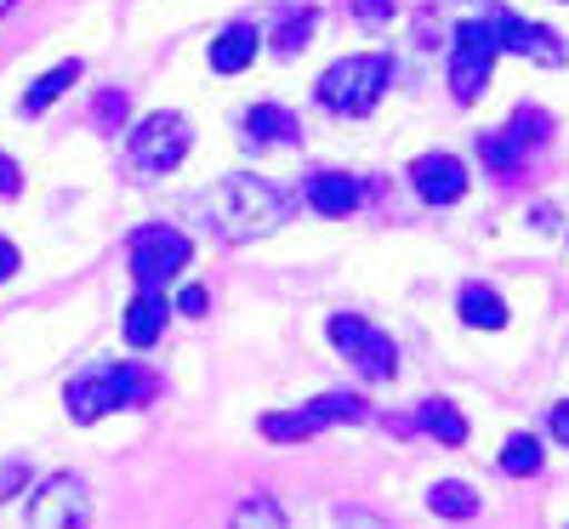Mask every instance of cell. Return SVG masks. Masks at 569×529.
Returning <instances> with one entry per match:
<instances>
[{
  "instance_id": "cell-1",
  "label": "cell",
  "mask_w": 569,
  "mask_h": 529,
  "mask_svg": "<svg viewBox=\"0 0 569 529\" xmlns=\"http://www.w3.org/2000/svg\"><path fill=\"white\" fill-rule=\"evenodd\" d=\"M284 217H291V200H284L268 177H251V171L222 177L211 194H206V222H211L222 239H233V246L273 233Z\"/></svg>"
},
{
  "instance_id": "cell-2",
  "label": "cell",
  "mask_w": 569,
  "mask_h": 529,
  "mask_svg": "<svg viewBox=\"0 0 569 529\" xmlns=\"http://www.w3.org/2000/svg\"><path fill=\"white\" fill-rule=\"evenodd\" d=\"M393 80V63L382 52H353L342 63H330L313 86V98L330 109V114H348V120H365L376 103H382V91Z\"/></svg>"
},
{
  "instance_id": "cell-3",
  "label": "cell",
  "mask_w": 569,
  "mask_h": 529,
  "mask_svg": "<svg viewBox=\"0 0 569 529\" xmlns=\"http://www.w3.org/2000/svg\"><path fill=\"white\" fill-rule=\"evenodd\" d=\"M160 393V381L154 370H142V365H109V370H91V376H74L69 381V416L74 421H98L109 410H126V405H149Z\"/></svg>"
},
{
  "instance_id": "cell-4",
  "label": "cell",
  "mask_w": 569,
  "mask_h": 529,
  "mask_svg": "<svg viewBox=\"0 0 569 529\" xmlns=\"http://www.w3.org/2000/svg\"><path fill=\"white\" fill-rule=\"evenodd\" d=\"M188 142H194L188 120L171 114V109H160V114H149V120L131 126L126 166H131V177H166V171H177V166L188 160Z\"/></svg>"
},
{
  "instance_id": "cell-5",
  "label": "cell",
  "mask_w": 569,
  "mask_h": 529,
  "mask_svg": "<svg viewBox=\"0 0 569 529\" xmlns=\"http://www.w3.org/2000/svg\"><path fill=\"white\" fill-rule=\"evenodd\" d=\"M126 257H131V279L142 285V291H160L166 279H177V273L188 268V257H194V239H188L182 228H171V222H149V228L131 233Z\"/></svg>"
},
{
  "instance_id": "cell-6",
  "label": "cell",
  "mask_w": 569,
  "mask_h": 529,
  "mask_svg": "<svg viewBox=\"0 0 569 529\" xmlns=\"http://www.w3.org/2000/svg\"><path fill=\"white\" fill-rule=\"evenodd\" d=\"M496 29L490 18H467L456 23V52H450V91L456 103H479V91L490 86V69H496Z\"/></svg>"
},
{
  "instance_id": "cell-7",
  "label": "cell",
  "mask_w": 569,
  "mask_h": 529,
  "mask_svg": "<svg viewBox=\"0 0 569 529\" xmlns=\"http://www.w3.org/2000/svg\"><path fill=\"white\" fill-rule=\"evenodd\" d=\"M29 529H91V496L80 478L58 472L29 496Z\"/></svg>"
},
{
  "instance_id": "cell-8",
  "label": "cell",
  "mask_w": 569,
  "mask_h": 529,
  "mask_svg": "<svg viewBox=\"0 0 569 529\" xmlns=\"http://www.w3.org/2000/svg\"><path fill=\"white\" fill-rule=\"evenodd\" d=\"M490 29H496V46H501V52H518V58H530V63H541V69H558V63L569 58L563 40H558V29L530 23V18H518V12H496Z\"/></svg>"
},
{
  "instance_id": "cell-9",
  "label": "cell",
  "mask_w": 569,
  "mask_h": 529,
  "mask_svg": "<svg viewBox=\"0 0 569 529\" xmlns=\"http://www.w3.org/2000/svg\"><path fill=\"white\" fill-rule=\"evenodd\" d=\"M410 188H416L427 206H456L467 194V166L456 154H421L410 166Z\"/></svg>"
},
{
  "instance_id": "cell-10",
  "label": "cell",
  "mask_w": 569,
  "mask_h": 529,
  "mask_svg": "<svg viewBox=\"0 0 569 529\" xmlns=\"http://www.w3.org/2000/svg\"><path fill=\"white\" fill-rule=\"evenodd\" d=\"M166 325H171L166 291H137V297H131V308H126V342H131V348H154Z\"/></svg>"
},
{
  "instance_id": "cell-11",
  "label": "cell",
  "mask_w": 569,
  "mask_h": 529,
  "mask_svg": "<svg viewBox=\"0 0 569 529\" xmlns=\"http://www.w3.org/2000/svg\"><path fill=\"white\" fill-rule=\"evenodd\" d=\"M308 211L319 217H353L359 211V182L342 171H313L308 177Z\"/></svg>"
},
{
  "instance_id": "cell-12",
  "label": "cell",
  "mask_w": 569,
  "mask_h": 529,
  "mask_svg": "<svg viewBox=\"0 0 569 529\" xmlns=\"http://www.w3.org/2000/svg\"><path fill=\"white\" fill-rule=\"evenodd\" d=\"M257 46H262V40H257L251 23H233V29H222V34L211 40V52H206V58H211L217 74H246V69L257 63Z\"/></svg>"
},
{
  "instance_id": "cell-13",
  "label": "cell",
  "mask_w": 569,
  "mask_h": 529,
  "mask_svg": "<svg viewBox=\"0 0 569 529\" xmlns=\"http://www.w3.org/2000/svg\"><path fill=\"white\" fill-rule=\"evenodd\" d=\"M330 421H325V410L319 405H302V410H268L262 416V439H273V445H302V439H313V432H325Z\"/></svg>"
},
{
  "instance_id": "cell-14",
  "label": "cell",
  "mask_w": 569,
  "mask_h": 529,
  "mask_svg": "<svg viewBox=\"0 0 569 529\" xmlns=\"http://www.w3.org/2000/svg\"><path fill=\"white\" fill-rule=\"evenodd\" d=\"M297 137H302L297 114H284L279 103L246 109V142H251V149H273V142H297Z\"/></svg>"
},
{
  "instance_id": "cell-15",
  "label": "cell",
  "mask_w": 569,
  "mask_h": 529,
  "mask_svg": "<svg viewBox=\"0 0 569 529\" xmlns=\"http://www.w3.org/2000/svg\"><path fill=\"white\" fill-rule=\"evenodd\" d=\"M416 427L427 432V439H439L445 450H461V445H467V416H461L450 399H427V405L416 410Z\"/></svg>"
},
{
  "instance_id": "cell-16",
  "label": "cell",
  "mask_w": 569,
  "mask_h": 529,
  "mask_svg": "<svg viewBox=\"0 0 569 529\" xmlns=\"http://www.w3.org/2000/svg\"><path fill=\"white\" fill-rule=\"evenodd\" d=\"M456 313H461V325H472V330H501V325H507V302L490 291V285H461Z\"/></svg>"
},
{
  "instance_id": "cell-17",
  "label": "cell",
  "mask_w": 569,
  "mask_h": 529,
  "mask_svg": "<svg viewBox=\"0 0 569 529\" xmlns=\"http://www.w3.org/2000/svg\"><path fill=\"white\" fill-rule=\"evenodd\" d=\"M74 80H80V63H74V58H69V63H58V69H46V74L23 91V114H29V120H34V114H46V109H52Z\"/></svg>"
},
{
  "instance_id": "cell-18",
  "label": "cell",
  "mask_w": 569,
  "mask_h": 529,
  "mask_svg": "<svg viewBox=\"0 0 569 529\" xmlns=\"http://www.w3.org/2000/svg\"><path fill=\"white\" fill-rule=\"evenodd\" d=\"M427 507H433L439 518H472V512H479V490H472V485H461V478H445V485H433V490H427Z\"/></svg>"
},
{
  "instance_id": "cell-19",
  "label": "cell",
  "mask_w": 569,
  "mask_h": 529,
  "mask_svg": "<svg viewBox=\"0 0 569 529\" xmlns=\"http://www.w3.org/2000/svg\"><path fill=\"white\" fill-rule=\"evenodd\" d=\"M501 472L536 478V472H541V439H530V432H512V439L501 445Z\"/></svg>"
},
{
  "instance_id": "cell-20",
  "label": "cell",
  "mask_w": 569,
  "mask_h": 529,
  "mask_svg": "<svg viewBox=\"0 0 569 529\" xmlns=\"http://www.w3.org/2000/svg\"><path fill=\"white\" fill-rule=\"evenodd\" d=\"M353 365H359V376H370V381H388V376L399 370V353H393L388 336H376V330H370V342L353 353Z\"/></svg>"
},
{
  "instance_id": "cell-21",
  "label": "cell",
  "mask_w": 569,
  "mask_h": 529,
  "mask_svg": "<svg viewBox=\"0 0 569 529\" xmlns=\"http://www.w3.org/2000/svg\"><path fill=\"white\" fill-rule=\"evenodd\" d=\"M501 137L512 142L518 154H525V149H536V142H547V137H552V120H547L541 109H518V114H512V126H507Z\"/></svg>"
},
{
  "instance_id": "cell-22",
  "label": "cell",
  "mask_w": 569,
  "mask_h": 529,
  "mask_svg": "<svg viewBox=\"0 0 569 529\" xmlns=\"http://www.w3.org/2000/svg\"><path fill=\"white\" fill-rule=\"evenodd\" d=\"M233 529H284V507L273 496H251L240 512H233Z\"/></svg>"
},
{
  "instance_id": "cell-23",
  "label": "cell",
  "mask_w": 569,
  "mask_h": 529,
  "mask_svg": "<svg viewBox=\"0 0 569 529\" xmlns=\"http://www.w3.org/2000/svg\"><path fill=\"white\" fill-rule=\"evenodd\" d=\"M330 342H337V353H359L365 342H370V325L359 319V313H330Z\"/></svg>"
},
{
  "instance_id": "cell-24",
  "label": "cell",
  "mask_w": 569,
  "mask_h": 529,
  "mask_svg": "<svg viewBox=\"0 0 569 529\" xmlns=\"http://www.w3.org/2000/svg\"><path fill=\"white\" fill-rule=\"evenodd\" d=\"M308 34H313V12H297V18H284V23H279L273 46H279L284 58H291V52H302V46H308Z\"/></svg>"
},
{
  "instance_id": "cell-25",
  "label": "cell",
  "mask_w": 569,
  "mask_h": 529,
  "mask_svg": "<svg viewBox=\"0 0 569 529\" xmlns=\"http://www.w3.org/2000/svg\"><path fill=\"white\" fill-rule=\"evenodd\" d=\"M313 405L325 410V421H359L365 416V399L359 393H319Z\"/></svg>"
},
{
  "instance_id": "cell-26",
  "label": "cell",
  "mask_w": 569,
  "mask_h": 529,
  "mask_svg": "<svg viewBox=\"0 0 569 529\" xmlns=\"http://www.w3.org/2000/svg\"><path fill=\"white\" fill-rule=\"evenodd\" d=\"M126 109H131L126 91H98V109H91V114H98V126H103V131H114V126L126 120Z\"/></svg>"
},
{
  "instance_id": "cell-27",
  "label": "cell",
  "mask_w": 569,
  "mask_h": 529,
  "mask_svg": "<svg viewBox=\"0 0 569 529\" xmlns=\"http://www.w3.org/2000/svg\"><path fill=\"white\" fill-rule=\"evenodd\" d=\"M18 194H23V166L0 149V200H18Z\"/></svg>"
},
{
  "instance_id": "cell-28",
  "label": "cell",
  "mask_w": 569,
  "mask_h": 529,
  "mask_svg": "<svg viewBox=\"0 0 569 529\" xmlns=\"http://www.w3.org/2000/svg\"><path fill=\"white\" fill-rule=\"evenodd\" d=\"M348 12L359 23H388L393 18V0H348Z\"/></svg>"
},
{
  "instance_id": "cell-29",
  "label": "cell",
  "mask_w": 569,
  "mask_h": 529,
  "mask_svg": "<svg viewBox=\"0 0 569 529\" xmlns=\"http://www.w3.org/2000/svg\"><path fill=\"white\" fill-rule=\"evenodd\" d=\"M177 308H182V313H188V319H200V313H206V308H211V297H206V285H188V291H182V297H177Z\"/></svg>"
},
{
  "instance_id": "cell-30",
  "label": "cell",
  "mask_w": 569,
  "mask_h": 529,
  "mask_svg": "<svg viewBox=\"0 0 569 529\" xmlns=\"http://www.w3.org/2000/svg\"><path fill=\"white\" fill-rule=\"evenodd\" d=\"M547 427H552V439H558V445H569V399L547 410Z\"/></svg>"
},
{
  "instance_id": "cell-31",
  "label": "cell",
  "mask_w": 569,
  "mask_h": 529,
  "mask_svg": "<svg viewBox=\"0 0 569 529\" xmlns=\"http://www.w3.org/2000/svg\"><path fill=\"white\" fill-rule=\"evenodd\" d=\"M18 262H23V257H18V246H12L7 233H0V285H7V279L18 273Z\"/></svg>"
},
{
  "instance_id": "cell-32",
  "label": "cell",
  "mask_w": 569,
  "mask_h": 529,
  "mask_svg": "<svg viewBox=\"0 0 569 529\" xmlns=\"http://www.w3.org/2000/svg\"><path fill=\"white\" fill-rule=\"evenodd\" d=\"M12 7H18V0H0V18H7V12H12Z\"/></svg>"
}]
</instances>
